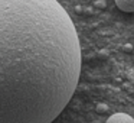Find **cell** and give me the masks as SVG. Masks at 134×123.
Masks as SVG:
<instances>
[{"instance_id": "6da1fadb", "label": "cell", "mask_w": 134, "mask_h": 123, "mask_svg": "<svg viewBox=\"0 0 134 123\" xmlns=\"http://www.w3.org/2000/svg\"><path fill=\"white\" fill-rule=\"evenodd\" d=\"M81 45L56 0H0V123H51L72 99Z\"/></svg>"}, {"instance_id": "7a4b0ae2", "label": "cell", "mask_w": 134, "mask_h": 123, "mask_svg": "<svg viewBox=\"0 0 134 123\" xmlns=\"http://www.w3.org/2000/svg\"><path fill=\"white\" fill-rule=\"evenodd\" d=\"M108 123H133V117L128 116L127 113H115L107 119Z\"/></svg>"}, {"instance_id": "3957f363", "label": "cell", "mask_w": 134, "mask_h": 123, "mask_svg": "<svg viewBox=\"0 0 134 123\" xmlns=\"http://www.w3.org/2000/svg\"><path fill=\"white\" fill-rule=\"evenodd\" d=\"M120 10L125 13H133L134 12V0H114Z\"/></svg>"}, {"instance_id": "277c9868", "label": "cell", "mask_w": 134, "mask_h": 123, "mask_svg": "<svg viewBox=\"0 0 134 123\" xmlns=\"http://www.w3.org/2000/svg\"><path fill=\"white\" fill-rule=\"evenodd\" d=\"M97 111H98V113H104V111H107V109H108V106L107 104H97Z\"/></svg>"}, {"instance_id": "5b68a950", "label": "cell", "mask_w": 134, "mask_h": 123, "mask_svg": "<svg viewBox=\"0 0 134 123\" xmlns=\"http://www.w3.org/2000/svg\"><path fill=\"white\" fill-rule=\"evenodd\" d=\"M95 6L101 7V9H104L105 6H107V3H105V0H98V2H95Z\"/></svg>"}, {"instance_id": "8992f818", "label": "cell", "mask_w": 134, "mask_h": 123, "mask_svg": "<svg viewBox=\"0 0 134 123\" xmlns=\"http://www.w3.org/2000/svg\"><path fill=\"white\" fill-rule=\"evenodd\" d=\"M122 49H124L125 52H131V51H133V45H131V44H127L124 48H122Z\"/></svg>"}, {"instance_id": "52a82bcc", "label": "cell", "mask_w": 134, "mask_h": 123, "mask_svg": "<svg viewBox=\"0 0 134 123\" xmlns=\"http://www.w3.org/2000/svg\"><path fill=\"white\" fill-rule=\"evenodd\" d=\"M99 55L104 57V58H107V57H108V52H107V51H101V52H99Z\"/></svg>"}, {"instance_id": "ba28073f", "label": "cell", "mask_w": 134, "mask_h": 123, "mask_svg": "<svg viewBox=\"0 0 134 123\" xmlns=\"http://www.w3.org/2000/svg\"><path fill=\"white\" fill-rule=\"evenodd\" d=\"M75 12H76V13H82V7H81V6H76V7H75Z\"/></svg>"}]
</instances>
